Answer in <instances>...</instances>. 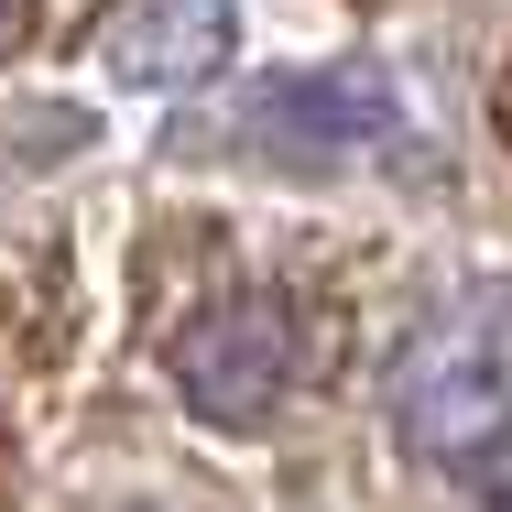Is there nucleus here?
<instances>
[{"instance_id": "nucleus-1", "label": "nucleus", "mask_w": 512, "mask_h": 512, "mask_svg": "<svg viewBox=\"0 0 512 512\" xmlns=\"http://www.w3.org/2000/svg\"><path fill=\"white\" fill-rule=\"evenodd\" d=\"M393 436L425 469H491L512 458V295H458L447 316H425L393 360Z\"/></svg>"}, {"instance_id": "nucleus-2", "label": "nucleus", "mask_w": 512, "mask_h": 512, "mask_svg": "<svg viewBox=\"0 0 512 512\" xmlns=\"http://www.w3.org/2000/svg\"><path fill=\"white\" fill-rule=\"evenodd\" d=\"M284 382H295V316H284V295H218V306H197L175 327V393L207 425L273 414Z\"/></svg>"}, {"instance_id": "nucleus-3", "label": "nucleus", "mask_w": 512, "mask_h": 512, "mask_svg": "<svg viewBox=\"0 0 512 512\" xmlns=\"http://www.w3.org/2000/svg\"><path fill=\"white\" fill-rule=\"evenodd\" d=\"M251 142L273 153H306V164H360V153H393L404 142V99L382 66H306V77H273L251 88Z\"/></svg>"}, {"instance_id": "nucleus-4", "label": "nucleus", "mask_w": 512, "mask_h": 512, "mask_svg": "<svg viewBox=\"0 0 512 512\" xmlns=\"http://www.w3.org/2000/svg\"><path fill=\"white\" fill-rule=\"evenodd\" d=\"M229 44H240V11H229V0H120L109 33H99L109 77L142 88V99H186V88H207V77L229 66Z\"/></svg>"}, {"instance_id": "nucleus-5", "label": "nucleus", "mask_w": 512, "mask_h": 512, "mask_svg": "<svg viewBox=\"0 0 512 512\" xmlns=\"http://www.w3.org/2000/svg\"><path fill=\"white\" fill-rule=\"evenodd\" d=\"M22 33H33V0H0V55H22Z\"/></svg>"}, {"instance_id": "nucleus-6", "label": "nucleus", "mask_w": 512, "mask_h": 512, "mask_svg": "<svg viewBox=\"0 0 512 512\" xmlns=\"http://www.w3.org/2000/svg\"><path fill=\"white\" fill-rule=\"evenodd\" d=\"M502 120H512V88H502Z\"/></svg>"}]
</instances>
